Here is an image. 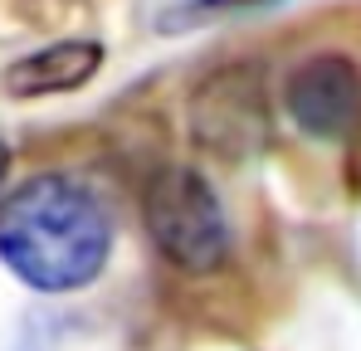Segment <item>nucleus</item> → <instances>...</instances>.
Here are the masks:
<instances>
[{"label":"nucleus","mask_w":361,"mask_h":351,"mask_svg":"<svg viewBox=\"0 0 361 351\" xmlns=\"http://www.w3.org/2000/svg\"><path fill=\"white\" fill-rule=\"evenodd\" d=\"M113 225L98 195L68 176L25 180L0 210V259L39 292H73L108 264Z\"/></svg>","instance_id":"f257e3e1"},{"label":"nucleus","mask_w":361,"mask_h":351,"mask_svg":"<svg viewBox=\"0 0 361 351\" xmlns=\"http://www.w3.org/2000/svg\"><path fill=\"white\" fill-rule=\"evenodd\" d=\"M147 234L185 273H215L230 259V225L210 180L190 166H161L142 195Z\"/></svg>","instance_id":"f03ea898"},{"label":"nucleus","mask_w":361,"mask_h":351,"mask_svg":"<svg viewBox=\"0 0 361 351\" xmlns=\"http://www.w3.org/2000/svg\"><path fill=\"white\" fill-rule=\"evenodd\" d=\"M185 127L195 152L215 161H249L269 147L274 113L259 63H225L205 73L185 98Z\"/></svg>","instance_id":"7ed1b4c3"},{"label":"nucleus","mask_w":361,"mask_h":351,"mask_svg":"<svg viewBox=\"0 0 361 351\" xmlns=\"http://www.w3.org/2000/svg\"><path fill=\"white\" fill-rule=\"evenodd\" d=\"M283 108L298 132L317 142H342L361 122V68L347 54H312L288 73Z\"/></svg>","instance_id":"20e7f679"},{"label":"nucleus","mask_w":361,"mask_h":351,"mask_svg":"<svg viewBox=\"0 0 361 351\" xmlns=\"http://www.w3.org/2000/svg\"><path fill=\"white\" fill-rule=\"evenodd\" d=\"M103 68V44L93 39H59L49 49L15 58L5 68V93L10 98H44V93H68L83 88Z\"/></svg>","instance_id":"39448f33"},{"label":"nucleus","mask_w":361,"mask_h":351,"mask_svg":"<svg viewBox=\"0 0 361 351\" xmlns=\"http://www.w3.org/2000/svg\"><path fill=\"white\" fill-rule=\"evenodd\" d=\"M274 0H176L157 15V30L166 35H185V30H200V25H215V20H230L244 10H264Z\"/></svg>","instance_id":"423d86ee"},{"label":"nucleus","mask_w":361,"mask_h":351,"mask_svg":"<svg viewBox=\"0 0 361 351\" xmlns=\"http://www.w3.org/2000/svg\"><path fill=\"white\" fill-rule=\"evenodd\" d=\"M5 171H10V147L0 142V185H5Z\"/></svg>","instance_id":"0eeeda50"}]
</instances>
